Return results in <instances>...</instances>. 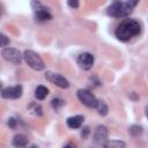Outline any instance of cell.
<instances>
[{
  "instance_id": "44dd1931",
  "label": "cell",
  "mask_w": 148,
  "mask_h": 148,
  "mask_svg": "<svg viewBox=\"0 0 148 148\" xmlns=\"http://www.w3.org/2000/svg\"><path fill=\"white\" fill-rule=\"evenodd\" d=\"M67 5L71 6L72 8H77L79 7V1H67Z\"/></svg>"
},
{
  "instance_id": "cb8c5ba5",
  "label": "cell",
  "mask_w": 148,
  "mask_h": 148,
  "mask_svg": "<svg viewBox=\"0 0 148 148\" xmlns=\"http://www.w3.org/2000/svg\"><path fill=\"white\" fill-rule=\"evenodd\" d=\"M130 97H131L132 99H134V101H136V99L139 98V97L135 95V92H131V94H130Z\"/></svg>"
},
{
  "instance_id": "ba28073f",
  "label": "cell",
  "mask_w": 148,
  "mask_h": 148,
  "mask_svg": "<svg viewBox=\"0 0 148 148\" xmlns=\"http://www.w3.org/2000/svg\"><path fill=\"white\" fill-rule=\"evenodd\" d=\"M23 88L21 84H16L13 87H7L1 91V96L7 99H17L22 96Z\"/></svg>"
},
{
  "instance_id": "4316f807",
  "label": "cell",
  "mask_w": 148,
  "mask_h": 148,
  "mask_svg": "<svg viewBox=\"0 0 148 148\" xmlns=\"http://www.w3.org/2000/svg\"><path fill=\"white\" fill-rule=\"evenodd\" d=\"M0 89H1V83H0Z\"/></svg>"
},
{
  "instance_id": "3957f363",
  "label": "cell",
  "mask_w": 148,
  "mask_h": 148,
  "mask_svg": "<svg viewBox=\"0 0 148 148\" xmlns=\"http://www.w3.org/2000/svg\"><path fill=\"white\" fill-rule=\"evenodd\" d=\"M23 58H24L25 62L28 64V66L31 67V68L35 69V71H42V69H44V67H45L44 61H43V59L40 58V56H39L38 53L31 51V50L24 51Z\"/></svg>"
},
{
  "instance_id": "2e32d148",
  "label": "cell",
  "mask_w": 148,
  "mask_h": 148,
  "mask_svg": "<svg viewBox=\"0 0 148 148\" xmlns=\"http://www.w3.org/2000/svg\"><path fill=\"white\" fill-rule=\"evenodd\" d=\"M28 109H29V110L31 111V113L35 114V116H42V114H43V109H42V106L38 105V104H36V103L29 104Z\"/></svg>"
},
{
  "instance_id": "6da1fadb",
  "label": "cell",
  "mask_w": 148,
  "mask_h": 148,
  "mask_svg": "<svg viewBox=\"0 0 148 148\" xmlns=\"http://www.w3.org/2000/svg\"><path fill=\"white\" fill-rule=\"evenodd\" d=\"M141 31V25L136 20L126 18L116 29V37L121 42H127L138 36Z\"/></svg>"
},
{
  "instance_id": "52a82bcc",
  "label": "cell",
  "mask_w": 148,
  "mask_h": 148,
  "mask_svg": "<svg viewBox=\"0 0 148 148\" xmlns=\"http://www.w3.org/2000/svg\"><path fill=\"white\" fill-rule=\"evenodd\" d=\"M45 79H46L47 81H50L51 83L56 84V86L59 87V88L65 89V88H68V87H69L68 80H67L65 76H62L61 74L53 73V72H46V73H45Z\"/></svg>"
},
{
  "instance_id": "8992f818",
  "label": "cell",
  "mask_w": 148,
  "mask_h": 148,
  "mask_svg": "<svg viewBox=\"0 0 148 148\" xmlns=\"http://www.w3.org/2000/svg\"><path fill=\"white\" fill-rule=\"evenodd\" d=\"M77 97L88 108H96L97 104V98L95 97V95L88 90V89H79L77 90Z\"/></svg>"
},
{
  "instance_id": "9c48e42d",
  "label": "cell",
  "mask_w": 148,
  "mask_h": 148,
  "mask_svg": "<svg viewBox=\"0 0 148 148\" xmlns=\"http://www.w3.org/2000/svg\"><path fill=\"white\" fill-rule=\"evenodd\" d=\"M77 65L82 69H86V71L90 69L94 65V56L91 53H88V52L81 53L77 57Z\"/></svg>"
},
{
  "instance_id": "5bb4252c",
  "label": "cell",
  "mask_w": 148,
  "mask_h": 148,
  "mask_svg": "<svg viewBox=\"0 0 148 148\" xmlns=\"http://www.w3.org/2000/svg\"><path fill=\"white\" fill-rule=\"evenodd\" d=\"M47 95H49V89L45 86H38L35 90V96L39 101H43Z\"/></svg>"
},
{
  "instance_id": "603a6c76",
  "label": "cell",
  "mask_w": 148,
  "mask_h": 148,
  "mask_svg": "<svg viewBox=\"0 0 148 148\" xmlns=\"http://www.w3.org/2000/svg\"><path fill=\"white\" fill-rule=\"evenodd\" d=\"M64 148H76V146H75L74 143H72V142H69V143H67L66 146H64Z\"/></svg>"
},
{
  "instance_id": "d6986e66",
  "label": "cell",
  "mask_w": 148,
  "mask_h": 148,
  "mask_svg": "<svg viewBox=\"0 0 148 148\" xmlns=\"http://www.w3.org/2000/svg\"><path fill=\"white\" fill-rule=\"evenodd\" d=\"M8 44H9V38L6 35H3V34L0 32V47L7 46Z\"/></svg>"
},
{
  "instance_id": "4fadbf2b",
  "label": "cell",
  "mask_w": 148,
  "mask_h": 148,
  "mask_svg": "<svg viewBox=\"0 0 148 148\" xmlns=\"http://www.w3.org/2000/svg\"><path fill=\"white\" fill-rule=\"evenodd\" d=\"M103 148H126V143L123 140H106Z\"/></svg>"
},
{
  "instance_id": "7c38bea8",
  "label": "cell",
  "mask_w": 148,
  "mask_h": 148,
  "mask_svg": "<svg viewBox=\"0 0 148 148\" xmlns=\"http://www.w3.org/2000/svg\"><path fill=\"white\" fill-rule=\"evenodd\" d=\"M28 141L29 140H28L27 135H24L22 133H18L13 138V146L16 147V148H24L28 145Z\"/></svg>"
},
{
  "instance_id": "5b68a950",
  "label": "cell",
  "mask_w": 148,
  "mask_h": 148,
  "mask_svg": "<svg viewBox=\"0 0 148 148\" xmlns=\"http://www.w3.org/2000/svg\"><path fill=\"white\" fill-rule=\"evenodd\" d=\"M2 58L6 60V61H9L12 64H20L22 61V53L17 50V49H14V47H6L2 50Z\"/></svg>"
},
{
  "instance_id": "8fae6325",
  "label": "cell",
  "mask_w": 148,
  "mask_h": 148,
  "mask_svg": "<svg viewBox=\"0 0 148 148\" xmlns=\"http://www.w3.org/2000/svg\"><path fill=\"white\" fill-rule=\"evenodd\" d=\"M83 120H84L83 116L76 114V116H72V117L67 118L66 124H67V126H68L69 128H79V127L82 125Z\"/></svg>"
},
{
  "instance_id": "277c9868",
  "label": "cell",
  "mask_w": 148,
  "mask_h": 148,
  "mask_svg": "<svg viewBox=\"0 0 148 148\" xmlns=\"http://www.w3.org/2000/svg\"><path fill=\"white\" fill-rule=\"evenodd\" d=\"M31 6H32V9L35 10L36 20L43 22V21H49L52 18V14L50 13V10L46 7H44L39 1H32Z\"/></svg>"
},
{
  "instance_id": "d4e9b609",
  "label": "cell",
  "mask_w": 148,
  "mask_h": 148,
  "mask_svg": "<svg viewBox=\"0 0 148 148\" xmlns=\"http://www.w3.org/2000/svg\"><path fill=\"white\" fill-rule=\"evenodd\" d=\"M28 148H38L37 146H30V147H28Z\"/></svg>"
},
{
  "instance_id": "484cf974",
  "label": "cell",
  "mask_w": 148,
  "mask_h": 148,
  "mask_svg": "<svg viewBox=\"0 0 148 148\" xmlns=\"http://www.w3.org/2000/svg\"><path fill=\"white\" fill-rule=\"evenodd\" d=\"M0 15H1V7H0Z\"/></svg>"
},
{
  "instance_id": "e0dca14e",
  "label": "cell",
  "mask_w": 148,
  "mask_h": 148,
  "mask_svg": "<svg viewBox=\"0 0 148 148\" xmlns=\"http://www.w3.org/2000/svg\"><path fill=\"white\" fill-rule=\"evenodd\" d=\"M51 105H52L53 109H56V110H60V109L65 105V101L61 99V98H54V99H52Z\"/></svg>"
},
{
  "instance_id": "30bf717a",
  "label": "cell",
  "mask_w": 148,
  "mask_h": 148,
  "mask_svg": "<svg viewBox=\"0 0 148 148\" xmlns=\"http://www.w3.org/2000/svg\"><path fill=\"white\" fill-rule=\"evenodd\" d=\"M108 134H109L108 128L105 126H103V125H98L96 127L95 132H94V141L96 143H103V142L106 141Z\"/></svg>"
},
{
  "instance_id": "9a60e30c",
  "label": "cell",
  "mask_w": 148,
  "mask_h": 148,
  "mask_svg": "<svg viewBox=\"0 0 148 148\" xmlns=\"http://www.w3.org/2000/svg\"><path fill=\"white\" fill-rule=\"evenodd\" d=\"M96 109L98 111V113L101 116H106L108 114V111H109V108L106 105V103L102 99H97V104H96Z\"/></svg>"
},
{
  "instance_id": "7a4b0ae2",
  "label": "cell",
  "mask_w": 148,
  "mask_h": 148,
  "mask_svg": "<svg viewBox=\"0 0 148 148\" xmlns=\"http://www.w3.org/2000/svg\"><path fill=\"white\" fill-rule=\"evenodd\" d=\"M136 5L138 1H116L108 7L106 14L112 17H126L133 12Z\"/></svg>"
},
{
  "instance_id": "7402d4cb",
  "label": "cell",
  "mask_w": 148,
  "mask_h": 148,
  "mask_svg": "<svg viewBox=\"0 0 148 148\" xmlns=\"http://www.w3.org/2000/svg\"><path fill=\"white\" fill-rule=\"evenodd\" d=\"M90 133V131H89V127H84L83 128V131L81 132V135L83 136V138H87V135Z\"/></svg>"
},
{
  "instance_id": "ac0fdd59",
  "label": "cell",
  "mask_w": 148,
  "mask_h": 148,
  "mask_svg": "<svg viewBox=\"0 0 148 148\" xmlns=\"http://www.w3.org/2000/svg\"><path fill=\"white\" fill-rule=\"evenodd\" d=\"M142 131H143L142 127L139 126V125H133V126H131L130 130H128L130 134H132L133 136H138V135H140V134L142 133Z\"/></svg>"
},
{
  "instance_id": "ffe728a7",
  "label": "cell",
  "mask_w": 148,
  "mask_h": 148,
  "mask_svg": "<svg viewBox=\"0 0 148 148\" xmlns=\"http://www.w3.org/2000/svg\"><path fill=\"white\" fill-rule=\"evenodd\" d=\"M7 124H8V126H9V127L15 128V127H16V124H17V120H16L15 118H9Z\"/></svg>"
}]
</instances>
